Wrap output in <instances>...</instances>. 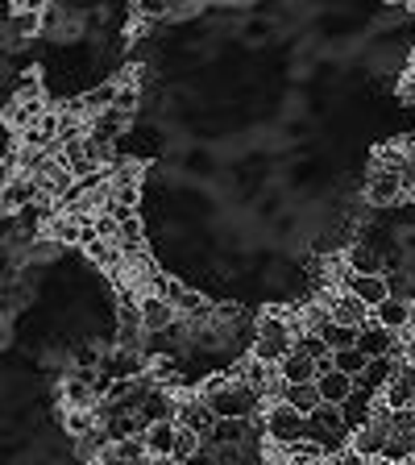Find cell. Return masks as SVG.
Returning <instances> with one entry per match:
<instances>
[{"mask_svg":"<svg viewBox=\"0 0 415 465\" xmlns=\"http://www.w3.org/2000/svg\"><path fill=\"white\" fill-rule=\"evenodd\" d=\"M279 378L287 382V387H308V382H320V361H311L308 353L295 349V353L279 366Z\"/></svg>","mask_w":415,"mask_h":465,"instance_id":"cell-16","label":"cell"},{"mask_svg":"<svg viewBox=\"0 0 415 465\" xmlns=\"http://www.w3.org/2000/svg\"><path fill=\"white\" fill-rule=\"evenodd\" d=\"M320 395H324V403H332V407H345L349 399H353V391H358V382L349 374H341V370H320Z\"/></svg>","mask_w":415,"mask_h":465,"instance_id":"cell-15","label":"cell"},{"mask_svg":"<svg viewBox=\"0 0 415 465\" xmlns=\"http://www.w3.org/2000/svg\"><path fill=\"white\" fill-rule=\"evenodd\" d=\"M116 96H121V84H116V79H104V84L87 87L84 96H79V104H84L87 121H92V116H100V113H108V108H116Z\"/></svg>","mask_w":415,"mask_h":465,"instance_id":"cell-18","label":"cell"},{"mask_svg":"<svg viewBox=\"0 0 415 465\" xmlns=\"http://www.w3.org/2000/svg\"><path fill=\"white\" fill-rule=\"evenodd\" d=\"M29 38H42V0H34V5H17L13 0L5 9V46L13 50Z\"/></svg>","mask_w":415,"mask_h":465,"instance_id":"cell-3","label":"cell"},{"mask_svg":"<svg viewBox=\"0 0 415 465\" xmlns=\"http://www.w3.org/2000/svg\"><path fill=\"white\" fill-rule=\"evenodd\" d=\"M121 250L125 253H145V221L137 213L121 221Z\"/></svg>","mask_w":415,"mask_h":465,"instance_id":"cell-23","label":"cell"},{"mask_svg":"<svg viewBox=\"0 0 415 465\" xmlns=\"http://www.w3.org/2000/svg\"><path fill=\"white\" fill-rule=\"evenodd\" d=\"M179 320V312H174L171 300H163V295H142V329L145 332H166Z\"/></svg>","mask_w":415,"mask_h":465,"instance_id":"cell-13","label":"cell"},{"mask_svg":"<svg viewBox=\"0 0 415 465\" xmlns=\"http://www.w3.org/2000/svg\"><path fill=\"white\" fill-rule=\"evenodd\" d=\"M370 320H374V324H382V329L387 332H407L411 329V300H403V295H390L387 303H378L374 312H370Z\"/></svg>","mask_w":415,"mask_h":465,"instance_id":"cell-12","label":"cell"},{"mask_svg":"<svg viewBox=\"0 0 415 465\" xmlns=\"http://www.w3.org/2000/svg\"><path fill=\"white\" fill-rule=\"evenodd\" d=\"M345 266H349L353 274H387L382 258H378L370 245H349V250H345Z\"/></svg>","mask_w":415,"mask_h":465,"instance_id":"cell-21","label":"cell"},{"mask_svg":"<svg viewBox=\"0 0 415 465\" xmlns=\"http://www.w3.org/2000/svg\"><path fill=\"white\" fill-rule=\"evenodd\" d=\"M295 353V329H291V316L282 308H266L253 324V349L250 358L266 361V366H282V361Z\"/></svg>","mask_w":415,"mask_h":465,"instance_id":"cell-1","label":"cell"},{"mask_svg":"<svg viewBox=\"0 0 415 465\" xmlns=\"http://www.w3.org/2000/svg\"><path fill=\"white\" fill-rule=\"evenodd\" d=\"M79 179L75 174H71V166L63 163V145H58L54 154H50V163L42 166V174H38V187H42V195H46V200H67V192L71 187H75Z\"/></svg>","mask_w":415,"mask_h":465,"instance_id":"cell-7","label":"cell"},{"mask_svg":"<svg viewBox=\"0 0 415 465\" xmlns=\"http://www.w3.org/2000/svg\"><path fill=\"white\" fill-rule=\"evenodd\" d=\"M407 195V174H395V171H370L366 179V203L370 208H390Z\"/></svg>","mask_w":415,"mask_h":465,"instance_id":"cell-6","label":"cell"},{"mask_svg":"<svg viewBox=\"0 0 415 465\" xmlns=\"http://www.w3.org/2000/svg\"><path fill=\"white\" fill-rule=\"evenodd\" d=\"M399 370H403V358H374V361L366 366V374L358 378V387L366 391V395L378 399V395H382V391H387L390 382L399 378Z\"/></svg>","mask_w":415,"mask_h":465,"instance_id":"cell-11","label":"cell"},{"mask_svg":"<svg viewBox=\"0 0 415 465\" xmlns=\"http://www.w3.org/2000/svg\"><path fill=\"white\" fill-rule=\"evenodd\" d=\"M345 291H349V295H358V300L374 312L378 303L390 300V279H387V274H349Z\"/></svg>","mask_w":415,"mask_h":465,"instance_id":"cell-10","label":"cell"},{"mask_svg":"<svg viewBox=\"0 0 415 465\" xmlns=\"http://www.w3.org/2000/svg\"><path fill=\"white\" fill-rule=\"evenodd\" d=\"M262 436L271 440V449H282V445H291V440H303V436H308V420L291 403H271L262 411Z\"/></svg>","mask_w":415,"mask_h":465,"instance_id":"cell-2","label":"cell"},{"mask_svg":"<svg viewBox=\"0 0 415 465\" xmlns=\"http://www.w3.org/2000/svg\"><path fill=\"white\" fill-rule=\"evenodd\" d=\"M407 332H411V337H415V303H411V329H407Z\"/></svg>","mask_w":415,"mask_h":465,"instance_id":"cell-30","label":"cell"},{"mask_svg":"<svg viewBox=\"0 0 415 465\" xmlns=\"http://www.w3.org/2000/svg\"><path fill=\"white\" fill-rule=\"evenodd\" d=\"M100 411H63V428H67V436H75V440H84V436H96L100 432Z\"/></svg>","mask_w":415,"mask_h":465,"instance_id":"cell-22","label":"cell"},{"mask_svg":"<svg viewBox=\"0 0 415 465\" xmlns=\"http://www.w3.org/2000/svg\"><path fill=\"white\" fill-rule=\"evenodd\" d=\"M174 424L187 428V432H195L203 440V436L216 428V416H212V407L203 403V399H179V411H174Z\"/></svg>","mask_w":415,"mask_h":465,"instance_id":"cell-9","label":"cell"},{"mask_svg":"<svg viewBox=\"0 0 415 465\" xmlns=\"http://www.w3.org/2000/svg\"><path fill=\"white\" fill-rule=\"evenodd\" d=\"M374 465H415V461H374Z\"/></svg>","mask_w":415,"mask_h":465,"instance_id":"cell-29","label":"cell"},{"mask_svg":"<svg viewBox=\"0 0 415 465\" xmlns=\"http://www.w3.org/2000/svg\"><path fill=\"white\" fill-rule=\"evenodd\" d=\"M84 253H87V262H92V266H96V271H104L108 279H116V274L125 271V250H121V245H113V242H87L84 245Z\"/></svg>","mask_w":415,"mask_h":465,"instance_id":"cell-14","label":"cell"},{"mask_svg":"<svg viewBox=\"0 0 415 465\" xmlns=\"http://www.w3.org/2000/svg\"><path fill=\"white\" fill-rule=\"evenodd\" d=\"M92 229H96V237H100V242H113V245H121V221H116L113 213H100L96 221H92Z\"/></svg>","mask_w":415,"mask_h":465,"instance_id":"cell-27","label":"cell"},{"mask_svg":"<svg viewBox=\"0 0 415 465\" xmlns=\"http://www.w3.org/2000/svg\"><path fill=\"white\" fill-rule=\"evenodd\" d=\"M282 403H291L303 420H308V416H316L320 407H324V395H320L316 382H308V387H287L282 391Z\"/></svg>","mask_w":415,"mask_h":465,"instance_id":"cell-20","label":"cell"},{"mask_svg":"<svg viewBox=\"0 0 415 465\" xmlns=\"http://www.w3.org/2000/svg\"><path fill=\"white\" fill-rule=\"evenodd\" d=\"M387 445H390V432L382 424H370V428H361V432H353V449H358L366 461H382Z\"/></svg>","mask_w":415,"mask_h":465,"instance_id":"cell-19","label":"cell"},{"mask_svg":"<svg viewBox=\"0 0 415 465\" xmlns=\"http://www.w3.org/2000/svg\"><path fill=\"white\" fill-rule=\"evenodd\" d=\"M370 358L361 353V349H341V353H332V370H341V374H349L353 382H358L361 374H366Z\"/></svg>","mask_w":415,"mask_h":465,"instance_id":"cell-24","label":"cell"},{"mask_svg":"<svg viewBox=\"0 0 415 465\" xmlns=\"http://www.w3.org/2000/svg\"><path fill=\"white\" fill-rule=\"evenodd\" d=\"M324 465H374V461H366V457H361L358 449L349 445V449H341L337 457H329V461H324Z\"/></svg>","mask_w":415,"mask_h":465,"instance_id":"cell-28","label":"cell"},{"mask_svg":"<svg viewBox=\"0 0 415 465\" xmlns=\"http://www.w3.org/2000/svg\"><path fill=\"white\" fill-rule=\"evenodd\" d=\"M9 100H46V92H42V75H38V71H25V75H21L17 84L9 87Z\"/></svg>","mask_w":415,"mask_h":465,"instance_id":"cell-25","label":"cell"},{"mask_svg":"<svg viewBox=\"0 0 415 465\" xmlns=\"http://www.w3.org/2000/svg\"><path fill=\"white\" fill-rule=\"evenodd\" d=\"M320 300L329 303V320L332 324H341V329H366L370 324V308L358 300V295H349L345 287H337V291H324Z\"/></svg>","mask_w":415,"mask_h":465,"instance_id":"cell-5","label":"cell"},{"mask_svg":"<svg viewBox=\"0 0 415 465\" xmlns=\"http://www.w3.org/2000/svg\"><path fill=\"white\" fill-rule=\"evenodd\" d=\"M46 237H54L63 250L67 245H87V221H79V216H67V213H58L54 221L46 224Z\"/></svg>","mask_w":415,"mask_h":465,"instance_id":"cell-17","label":"cell"},{"mask_svg":"<svg viewBox=\"0 0 415 465\" xmlns=\"http://www.w3.org/2000/svg\"><path fill=\"white\" fill-rule=\"evenodd\" d=\"M58 403H63V411H100L104 399H100L92 374H67L58 382Z\"/></svg>","mask_w":415,"mask_h":465,"instance_id":"cell-4","label":"cell"},{"mask_svg":"<svg viewBox=\"0 0 415 465\" xmlns=\"http://www.w3.org/2000/svg\"><path fill=\"white\" fill-rule=\"evenodd\" d=\"M324 337V345L332 349V353H341V349H358V329H341V324H329V329L320 332Z\"/></svg>","mask_w":415,"mask_h":465,"instance_id":"cell-26","label":"cell"},{"mask_svg":"<svg viewBox=\"0 0 415 465\" xmlns=\"http://www.w3.org/2000/svg\"><path fill=\"white\" fill-rule=\"evenodd\" d=\"M142 445L150 453V461H171L174 457V445H179V424L174 420H158L142 432Z\"/></svg>","mask_w":415,"mask_h":465,"instance_id":"cell-8","label":"cell"}]
</instances>
